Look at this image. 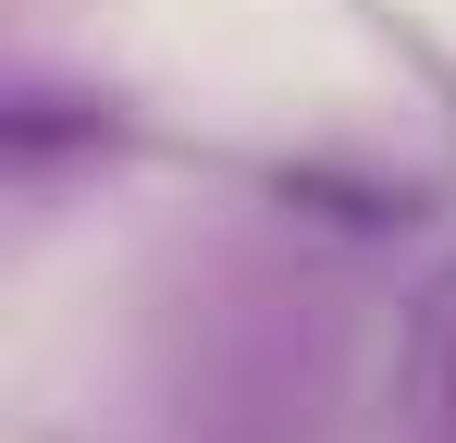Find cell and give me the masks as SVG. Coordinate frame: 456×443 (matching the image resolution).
<instances>
[{"mask_svg":"<svg viewBox=\"0 0 456 443\" xmlns=\"http://www.w3.org/2000/svg\"><path fill=\"white\" fill-rule=\"evenodd\" d=\"M407 431H419V443H456V284H432L419 345H407Z\"/></svg>","mask_w":456,"mask_h":443,"instance_id":"obj_1","label":"cell"}]
</instances>
